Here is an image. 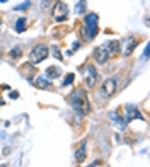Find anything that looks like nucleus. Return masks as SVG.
<instances>
[{
  "label": "nucleus",
  "instance_id": "f257e3e1",
  "mask_svg": "<svg viewBox=\"0 0 150 167\" xmlns=\"http://www.w3.org/2000/svg\"><path fill=\"white\" fill-rule=\"evenodd\" d=\"M68 97H70V99H68V101H70V106L77 111L79 116L89 114V111H90V104H89L87 92L84 90V89H75Z\"/></svg>",
  "mask_w": 150,
  "mask_h": 167
},
{
  "label": "nucleus",
  "instance_id": "f03ea898",
  "mask_svg": "<svg viewBox=\"0 0 150 167\" xmlns=\"http://www.w3.org/2000/svg\"><path fill=\"white\" fill-rule=\"evenodd\" d=\"M84 31L89 39H94L99 32V16L94 12H89L84 17Z\"/></svg>",
  "mask_w": 150,
  "mask_h": 167
},
{
  "label": "nucleus",
  "instance_id": "7ed1b4c3",
  "mask_svg": "<svg viewBox=\"0 0 150 167\" xmlns=\"http://www.w3.org/2000/svg\"><path fill=\"white\" fill-rule=\"evenodd\" d=\"M118 77H111V79H106L101 84V87H99V95L104 97V99H108L111 95L114 94L116 90H118Z\"/></svg>",
  "mask_w": 150,
  "mask_h": 167
},
{
  "label": "nucleus",
  "instance_id": "20e7f679",
  "mask_svg": "<svg viewBox=\"0 0 150 167\" xmlns=\"http://www.w3.org/2000/svg\"><path fill=\"white\" fill-rule=\"evenodd\" d=\"M48 53H50V49H48L46 44H38L29 53V60H31V63H41L43 60L48 58Z\"/></svg>",
  "mask_w": 150,
  "mask_h": 167
},
{
  "label": "nucleus",
  "instance_id": "39448f33",
  "mask_svg": "<svg viewBox=\"0 0 150 167\" xmlns=\"http://www.w3.org/2000/svg\"><path fill=\"white\" fill-rule=\"evenodd\" d=\"M84 79H85L87 89L95 87V84H97V80H99V73H97L94 65H85V68H84Z\"/></svg>",
  "mask_w": 150,
  "mask_h": 167
},
{
  "label": "nucleus",
  "instance_id": "423d86ee",
  "mask_svg": "<svg viewBox=\"0 0 150 167\" xmlns=\"http://www.w3.org/2000/svg\"><path fill=\"white\" fill-rule=\"evenodd\" d=\"M68 14H70L68 5H67L65 2H56L55 7H53V19H55L56 22L67 21V19H68Z\"/></svg>",
  "mask_w": 150,
  "mask_h": 167
},
{
  "label": "nucleus",
  "instance_id": "0eeeda50",
  "mask_svg": "<svg viewBox=\"0 0 150 167\" xmlns=\"http://www.w3.org/2000/svg\"><path fill=\"white\" fill-rule=\"evenodd\" d=\"M138 46V38H135V36H128L126 39H125V46H123V56H130L133 53V49Z\"/></svg>",
  "mask_w": 150,
  "mask_h": 167
},
{
  "label": "nucleus",
  "instance_id": "6e6552de",
  "mask_svg": "<svg viewBox=\"0 0 150 167\" xmlns=\"http://www.w3.org/2000/svg\"><path fill=\"white\" fill-rule=\"evenodd\" d=\"M111 56H109V53H108V49H106V46H99L97 49L94 51V62L95 63H99V65H104L108 60H109Z\"/></svg>",
  "mask_w": 150,
  "mask_h": 167
},
{
  "label": "nucleus",
  "instance_id": "1a4fd4ad",
  "mask_svg": "<svg viewBox=\"0 0 150 167\" xmlns=\"http://www.w3.org/2000/svg\"><path fill=\"white\" fill-rule=\"evenodd\" d=\"M87 153H85V140L79 145V148H77V152H75V160H77V164H82L84 160H85Z\"/></svg>",
  "mask_w": 150,
  "mask_h": 167
},
{
  "label": "nucleus",
  "instance_id": "9d476101",
  "mask_svg": "<svg viewBox=\"0 0 150 167\" xmlns=\"http://www.w3.org/2000/svg\"><path fill=\"white\" fill-rule=\"evenodd\" d=\"M126 119H125V121H126V123H130V121H133L135 118H138V119H143V116H142V113L138 111V109H135V108H128L126 111Z\"/></svg>",
  "mask_w": 150,
  "mask_h": 167
},
{
  "label": "nucleus",
  "instance_id": "9b49d317",
  "mask_svg": "<svg viewBox=\"0 0 150 167\" xmlns=\"http://www.w3.org/2000/svg\"><path fill=\"white\" fill-rule=\"evenodd\" d=\"M104 46L108 49L109 56H116L119 53V41H109V43H106Z\"/></svg>",
  "mask_w": 150,
  "mask_h": 167
},
{
  "label": "nucleus",
  "instance_id": "f8f14e48",
  "mask_svg": "<svg viewBox=\"0 0 150 167\" xmlns=\"http://www.w3.org/2000/svg\"><path fill=\"white\" fill-rule=\"evenodd\" d=\"M60 75H62V72L58 67H48L46 68V77H50V79H56Z\"/></svg>",
  "mask_w": 150,
  "mask_h": 167
},
{
  "label": "nucleus",
  "instance_id": "ddd939ff",
  "mask_svg": "<svg viewBox=\"0 0 150 167\" xmlns=\"http://www.w3.org/2000/svg\"><path fill=\"white\" fill-rule=\"evenodd\" d=\"M109 118L113 119V121H116V123H118V125H119L121 128H125V126H126V121L119 118V116H118V113H116V111H111V113H109Z\"/></svg>",
  "mask_w": 150,
  "mask_h": 167
},
{
  "label": "nucleus",
  "instance_id": "4468645a",
  "mask_svg": "<svg viewBox=\"0 0 150 167\" xmlns=\"http://www.w3.org/2000/svg\"><path fill=\"white\" fill-rule=\"evenodd\" d=\"M24 29H26V17H19L16 21V32H24Z\"/></svg>",
  "mask_w": 150,
  "mask_h": 167
},
{
  "label": "nucleus",
  "instance_id": "2eb2a0df",
  "mask_svg": "<svg viewBox=\"0 0 150 167\" xmlns=\"http://www.w3.org/2000/svg\"><path fill=\"white\" fill-rule=\"evenodd\" d=\"M9 56L12 58V60H19L21 56H22V49H21V46H16L10 49V53H9Z\"/></svg>",
  "mask_w": 150,
  "mask_h": 167
},
{
  "label": "nucleus",
  "instance_id": "dca6fc26",
  "mask_svg": "<svg viewBox=\"0 0 150 167\" xmlns=\"http://www.w3.org/2000/svg\"><path fill=\"white\" fill-rule=\"evenodd\" d=\"M36 85H38V87H43V89H48L50 87V80H48L46 77L39 75V77L36 79Z\"/></svg>",
  "mask_w": 150,
  "mask_h": 167
},
{
  "label": "nucleus",
  "instance_id": "f3484780",
  "mask_svg": "<svg viewBox=\"0 0 150 167\" xmlns=\"http://www.w3.org/2000/svg\"><path fill=\"white\" fill-rule=\"evenodd\" d=\"M85 5H87L85 0H80L79 4H77V7H75V12H77V14H84V12H85Z\"/></svg>",
  "mask_w": 150,
  "mask_h": 167
},
{
  "label": "nucleus",
  "instance_id": "a211bd4d",
  "mask_svg": "<svg viewBox=\"0 0 150 167\" xmlns=\"http://www.w3.org/2000/svg\"><path fill=\"white\" fill-rule=\"evenodd\" d=\"M73 79H75V75L73 73H67V77H65V80H63V87H67V85H70L72 82H73Z\"/></svg>",
  "mask_w": 150,
  "mask_h": 167
},
{
  "label": "nucleus",
  "instance_id": "6ab92c4d",
  "mask_svg": "<svg viewBox=\"0 0 150 167\" xmlns=\"http://www.w3.org/2000/svg\"><path fill=\"white\" fill-rule=\"evenodd\" d=\"M29 5H31V0H26L24 4H21V5H17V7L14 9V10H24V9H27V7H29Z\"/></svg>",
  "mask_w": 150,
  "mask_h": 167
},
{
  "label": "nucleus",
  "instance_id": "aec40b11",
  "mask_svg": "<svg viewBox=\"0 0 150 167\" xmlns=\"http://www.w3.org/2000/svg\"><path fill=\"white\" fill-rule=\"evenodd\" d=\"M53 55H55V58H58V60H62L63 56H62V53H60V49L56 46H53Z\"/></svg>",
  "mask_w": 150,
  "mask_h": 167
},
{
  "label": "nucleus",
  "instance_id": "412c9836",
  "mask_svg": "<svg viewBox=\"0 0 150 167\" xmlns=\"http://www.w3.org/2000/svg\"><path fill=\"white\" fill-rule=\"evenodd\" d=\"M9 97H10V99H17V97H19V92H10Z\"/></svg>",
  "mask_w": 150,
  "mask_h": 167
},
{
  "label": "nucleus",
  "instance_id": "4be33fe9",
  "mask_svg": "<svg viewBox=\"0 0 150 167\" xmlns=\"http://www.w3.org/2000/svg\"><path fill=\"white\" fill-rule=\"evenodd\" d=\"M147 56H149V46L145 48V51H143V60H147Z\"/></svg>",
  "mask_w": 150,
  "mask_h": 167
},
{
  "label": "nucleus",
  "instance_id": "5701e85b",
  "mask_svg": "<svg viewBox=\"0 0 150 167\" xmlns=\"http://www.w3.org/2000/svg\"><path fill=\"white\" fill-rule=\"evenodd\" d=\"M0 2H2V4H5V2H7V0H0Z\"/></svg>",
  "mask_w": 150,
  "mask_h": 167
},
{
  "label": "nucleus",
  "instance_id": "b1692460",
  "mask_svg": "<svg viewBox=\"0 0 150 167\" xmlns=\"http://www.w3.org/2000/svg\"><path fill=\"white\" fill-rule=\"evenodd\" d=\"M0 27H2V19H0Z\"/></svg>",
  "mask_w": 150,
  "mask_h": 167
}]
</instances>
